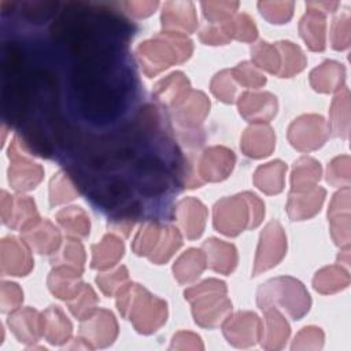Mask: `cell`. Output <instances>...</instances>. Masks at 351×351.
<instances>
[{"instance_id":"32","label":"cell","mask_w":351,"mask_h":351,"mask_svg":"<svg viewBox=\"0 0 351 351\" xmlns=\"http://www.w3.org/2000/svg\"><path fill=\"white\" fill-rule=\"evenodd\" d=\"M56 219L70 234L85 237L89 233V218L80 207H69L59 211Z\"/></svg>"},{"instance_id":"16","label":"cell","mask_w":351,"mask_h":351,"mask_svg":"<svg viewBox=\"0 0 351 351\" xmlns=\"http://www.w3.org/2000/svg\"><path fill=\"white\" fill-rule=\"evenodd\" d=\"M8 325L18 341H36L43 332V321L38 313L30 307L15 311L8 318Z\"/></svg>"},{"instance_id":"31","label":"cell","mask_w":351,"mask_h":351,"mask_svg":"<svg viewBox=\"0 0 351 351\" xmlns=\"http://www.w3.org/2000/svg\"><path fill=\"white\" fill-rule=\"evenodd\" d=\"M280 55H282V63L280 66L278 75L291 77L295 73H299L304 67V56L299 47L293 45L289 41H281L276 45Z\"/></svg>"},{"instance_id":"23","label":"cell","mask_w":351,"mask_h":351,"mask_svg":"<svg viewBox=\"0 0 351 351\" xmlns=\"http://www.w3.org/2000/svg\"><path fill=\"white\" fill-rule=\"evenodd\" d=\"M324 195H325L324 189H319V188L304 195H302L300 192H296V193L293 192L289 196L288 206H287L289 217L293 221L311 217L319 210V206L324 200Z\"/></svg>"},{"instance_id":"15","label":"cell","mask_w":351,"mask_h":351,"mask_svg":"<svg viewBox=\"0 0 351 351\" xmlns=\"http://www.w3.org/2000/svg\"><path fill=\"white\" fill-rule=\"evenodd\" d=\"M177 219L188 239H197L204 228L206 207L196 199H184L177 206Z\"/></svg>"},{"instance_id":"8","label":"cell","mask_w":351,"mask_h":351,"mask_svg":"<svg viewBox=\"0 0 351 351\" xmlns=\"http://www.w3.org/2000/svg\"><path fill=\"white\" fill-rule=\"evenodd\" d=\"M33 267L27 247L16 237H4L0 243V270L3 276H26Z\"/></svg>"},{"instance_id":"37","label":"cell","mask_w":351,"mask_h":351,"mask_svg":"<svg viewBox=\"0 0 351 351\" xmlns=\"http://www.w3.org/2000/svg\"><path fill=\"white\" fill-rule=\"evenodd\" d=\"M225 27L228 30V34L229 37H234L237 40H241V41H252L258 32H256V27L254 25V21L245 15V14H241V15H237L234 19H229L225 22Z\"/></svg>"},{"instance_id":"26","label":"cell","mask_w":351,"mask_h":351,"mask_svg":"<svg viewBox=\"0 0 351 351\" xmlns=\"http://www.w3.org/2000/svg\"><path fill=\"white\" fill-rule=\"evenodd\" d=\"M287 167L284 163H281L280 160L276 162H270L265 166H261L256 171H255V185L269 193H278L282 189L284 185V173H285Z\"/></svg>"},{"instance_id":"38","label":"cell","mask_w":351,"mask_h":351,"mask_svg":"<svg viewBox=\"0 0 351 351\" xmlns=\"http://www.w3.org/2000/svg\"><path fill=\"white\" fill-rule=\"evenodd\" d=\"M261 14L271 23H284L292 16L293 3L291 1H261Z\"/></svg>"},{"instance_id":"20","label":"cell","mask_w":351,"mask_h":351,"mask_svg":"<svg viewBox=\"0 0 351 351\" xmlns=\"http://www.w3.org/2000/svg\"><path fill=\"white\" fill-rule=\"evenodd\" d=\"M274 148V134L270 128L256 125L248 128L241 138V149L251 158L270 155Z\"/></svg>"},{"instance_id":"43","label":"cell","mask_w":351,"mask_h":351,"mask_svg":"<svg viewBox=\"0 0 351 351\" xmlns=\"http://www.w3.org/2000/svg\"><path fill=\"white\" fill-rule=\"evenodd\" d=\"M230 77H232L230 71L225 70V71H221L219 74H217L211 82L213 93L225 103H232L234 100L236 86Z\"/></svg>"},{"instance_id":"24","label":"cell","mask_w":351,"mask_h":351,"mask_svg":"<svg viewBox=\"0 0 351 351\" xmlns=\"http://www.w3.org/2000/svg\"><path fill=\"white\" fill-rule=\"evenodd\" d=\"M324 29H325L324 15L313 8H308V12L300 21L299 30H300V36L307 43L310 49H313V51L324 49V47H325Z\"/></svg>"},{"instance_id":"11","label":"cell","mask_w":351,"mask_h":351,"mask_svg":"<svg viewBox=\"0 0 351 351\" xmlns=\"http://www.w3.org/2000/svg\"><path fill=\"white\" fill-rule=\"evenodd\" d=\"M234 165V155L223 147H213L204 151L200 160V174L204 180L219 181L228 177Z\"/></svg>"},{"instance_id":"25","label":"cell","mask_w":351,"mask_h":351,"mask_svg":"<svg viewBox=\"0 0 351 351\" xmlns=\"http://www.w3.org/2000/svg\"><path fill=\"white\" fill-rule=\"evenodd\" d=\"M93 269H107L115 265L123 255V244L117 237L107 234L100 244L92 247Z\"/></svg>"},{"instance_id":"7","label":"cell","mask_w":351,"mask_h":351,"mask_svg":"<svg viewBox=\"0 0 351 351\" xmlns=\"http://www.w3.org/2000/svg\"><path fill=\"white\" fill-rule=\"evenodd\" d=\"M287 248L285 236L278 222H270L261 234V241L256 252L254 276L276 266L284 256Z\"/></svg>"},{"instance_id":"6","label":"cell","mask_w":351,"mask_h":351,"mask_svg":"<svg viewBox=\"0 0 351 351\" xmlns=\"http://www.w3.org/2000/svg\"><path fill=\"white\" fill-rule=\"evenodd\" d=\"M8 158L11 160L8 169V182L15 191H30L41 181L44 170L40 165L33 163L22 154V147L15 137L8 148Z\"/></svg>"},{"instance_id":"47","label":"cell","mask_w":351,"mask_h":351,"mask_svg":"<svg viewBox=\"0 0 351 351\" xmlns=\"http://www.w3.org/2000/svg\"><path fill=\"white\" fill-rule=\"evenodd\" d=\"M200 40L210 45L226 44L230 40V37L225 27V22L221 26H207L206 29H203L200 33Z\"/></svg>"},{"instance_id":"39","label":"cell","mask_w":351,"mask_h":351,"mask_svg":"<svg viewBox=\"0 0 351 351\" xmlns=\"http://www.w3.org/2000/svg\"><path fill=\"white\" fill-rule=\"evenodd\" d=\"M159 226L156 223H147L141 230L137 233L133 250L137 255H151L156 241L159 240Z\"/></svg>"},{"instance_id":"34","label":"cell","mask_w":351,"mask_h":351,"mask_svg":"<svg viewBox=\"0 0 351 351\" xmlns=\"http://www.w3.org/2000/svg\"><path fill=\"white\" fill-rule=\"evenodd\" d=\"M78 195L77 189H74L70 178L66 173L59 171L52 180L49 185V202L51 206H56L64 203L67 200H73Z\"/></svg>"},{"instance_id":"28","label":"cell","mask_w":351,"mask_h":351,"mask_svg":"<svg viewBox=\"0 0 351 351\" xmlns=\"http://www.w3.org/2000/svg\"><path fill=\"white\" fill-rule=\"evenodd\" d=\"M204 254L195 248L186 251L174 265V276L180 282H191L204 270Z\"/></svg>"},{"instance_id":"36","label":"cell","mask_w":351,"mask_h":351,"mask_svg":"<svg viewBox=\"0 0 351 351\" xmlns=\"http://www.w3.org/2000/svg\"><path fill=\"white\" fill-rule=\"evenodd\" d=\"M252 59L261 69L278 74L281 62H280V55L276 47H271L263 41L256 44L252 48Z\"/></svg>"},{"instance_id":"18","label":"cell","mask_w":351,"mask_h":351,"mask_svg":"<svg viewBox=\"0 0 351 351\" xmlns=\"http://www.w3.org/2000/svg\"><path fill=\"white\" fill-rule=\"evenodd\" d=\"M176 106V119L180 125L186 128H196L200 125L210 108V103L202 92H192L191 95H186Z\"/></svg>"},{"instance_id":"35","label":"cell","mask_w":351,"mask_h":351,"mask_svg":"<svg viewBox=\"0 0 351 351\" xmlns=\"http://www.w3.org/2000/svg\"><path fill=\"white\" fill-rule=\"evenodd\" d=\"M160 241L162 243L158 245V248L149 255V259L158 265L166 262L182 243L180 233L174 228H166L163 230Z\"/></svg>"},{"instance_id":"48","label":"cell","mask_w":351,"mask_h":351,"mask_svg":"<svg viewBox=\"0 0 351 351\" xmlns=\"http://www.w3.org/2000/svg\"><path fill=\"white\" fill-rule=\"evenodd\" d=\"M128 11L136 18H144L151 15L158 7V1H129L125 3Z\"/></svg>"},{"instance_id":"4","label":"cell","mask_w":351,"mask_h":351,"mask_svg":"<svg viewBox=\"0 0 351 351\" xmlns=\"http://www.w3.org/2000/svg\"><path fill=\"white\" fill-rule=\"evenodd\" d=\"M225 293L226 287L218 280H207L185 292V298L193 303V315L199 325L215 326L229 313L232 304Z\"/></svg>"},{"instance_id":"5","label":"cell","mask_w":351,"mask_h":351,"mask_svg":"<svg viewBox=\"0 0 351 351\" xmlns=\"http://www.w3.org/2000/svg\"><path fill=\"white\" fill-rule=\"evenodd\" d=\"M274 303H280L293 319H300L308 311L310 298L299 281L281 277L267 281L258 291V304L262 310Z\"/></svg>"},{"instance_id":"14","label":"cell","mask_w":351,"mask_h":351,"mask_svg":"<svg viewBox=\"0 0 351 351\" xmlns=\"http://www.w3.org/2000/svg\"><path fill=\"white\" fill-rule=\"evenodd\" d=\"M258 329L259 319L254 313H239L223 326L225 336L236 346L254 344L258 337Z\"/></svg>"},{"instance_id":"30","label":"cell","mask_w":351,"mask_h":351,"mask_svg":"<svg viewBox=\"0 0 351 351\" xmlns=\"http://www.w3.org/2000/svg\"><path fill=\"white\" fill-rule=\"evenodd\" d=\"M319 163L310 158H302L295 163L292 173V191L303 192L319 180Z\"/></svg>"},{"instance_id":"41","label":"cell","mask_w":351,"mask_h":351,"mask_svg":"<svg viewBox=\"0 0 351 351\" xmlns=\"http://www.w3.org/2000/svg\"><path fill=\"white\" fill-rule=\"evenodd\" d=\"M58 261H62L63 266L73 267L75 270L82 271V266H84V261H85V254H84L82 245L77 240H73V239L67 240L66 245L63 247L56 262Z\"/></svg>"},{"instance_id":"13","label":"cell","mask_w":351,"mask_h":351,"mask_svg":"<svg viewBox=\"0 0 351 351\" xmlns=\"http://www.w3.org/2000/svg\"><path fill=\"white\" fill-rule=\"evenodd\" d=\"M240 114L254 122L269 121L277 110L276 97L270 93H244L239 100Z\"/></svg>"},{"instance_id":"42","label":"cell","mask_w":351,"mask_h":351,"mask_svg":"<svg viewBox=\"0 0 351 351\" xmlns=\"http://www.w3.org/2000/svg\"><path fill=\"white\" fill-rule=\"evenodd\" d=\"M23 300L22 289L15 282L3 281L0 287V307L3 313H11L16 310Z\"/></svg>"},{"instance_id":"44","label":"cell","mask_w":351,"mask_h":351,"mask_svg":"<svg viewBox=\"0 0 351 351\" xmlns=\"http://www.w3.org/2000/svg\"><path fill=\"white\" fill-rule=\"evenodd\" d=\"M204 15L213 22L228 19L239 7V3L229 1H204L202 3Z\"/></svg>"},{"instance_id":"29","label":"cell","mask_w":351,"mask_h":351,"mask_svg":"<svg viewBox=\"0 0 351 351\" xmlns=\"http://www.w3.org/2000/svg\"><path fill=\"white\" fill-rule=\"evenodd\" d=\"M36 218L38 214L34 202L29 196H14L10 215L4 223L12 229H22Z\"/></svg>"},{"instance_id":"22","label":"cell","mask_w":351,"mask_h":351,"mask_svg":"<svg viewBox=\"0 0 351 351\" xmlns=\"http://www.w3.org/2000/svg\"><path fill=\"white\" fill-rule=\"evenodd\" d=\"M43 333L45 337L53 343L59 344L66 341L71 333V324L64 317L63 311L58 306H51L41 317Z\"/></svg>"},{"instance_id":"19","label":"cell","mask_w":351,"mask_h":351,"mask_svg":"<svg viewBox=\"0 0 351 351\" xmlns=\"http://www.w3.org/2000/svg\"><path fill=\"white\" fill-rule=\"evenodd\" d=\"M80 274V270L67 266H59L51 271L48 277V287L51 292L60 299L75 298L82 289Z\"/></svg>"},{"instance_id":"10","label":"cell","mask_w":351,"mask_h":351,"mask_svg":"<svg viewBox=\"0 0 351 351\" xmlns=\"http://www.w3.org/2000/svg\"><path fill=\"white\" fill-rule=\"evenodd\" d=\"M21 233L26 245L38 254L53 252L60 241L58 229L47 219H33L21 229Z\"/></svg>"},{"instance_id":"17","label":"cell","mask_w":351,"mask_h":351,"mask_svg":"<svg viewBox=\"0 0 351 351\" xmlns=\"http://www.w3.org/2000/svg\"><path fill=\"white\" fill-rule=\"evenodd\" d=\"M81 333L88 340H96V344L104 347L115 339L117 322L111 313L99 310L93 317H88V321L82 324Z\"/></svg>"},{"instance_id":"40","label":"cell","mask_w":351,"mask_h":351,"mask_svg":"<svg viewBox=\"0 0 351 351\" xmlns=\"http://www.w3.org/2000/svg\"><path fill=\"white\" fill-rule=\"evenodd\" d=\"M96 303H97V299L93 289L90 287H84L78 292V296H75V299L69 303V306L71 313L75 317H78L80 319H84L89 317V313L93 310Z\"/></svg>"},{"instance_id":"9","label":"cell","mask_w":351,"mask_h":351,"mask_svg":"<svg viewBox=\"0 0 351 351\" xmlns=\"http://www.w3.org/2000/svg\"><path fill=\"white\" fill-rule=\"evenodd\" d=\"M288 138L291 144L300 151L314 149L319 147L325 140L322 118L314 115L300 117L291 125Z\"/></svg>"},{"instance_id":"21","label":"cell","mask_w":351,"mask_h":351,"mask_svg":"<svg viewBox=\"0 0 351 351\" xmlns=\"http://www.w3.org/2000/svg\"><path fill=\"white\" fill-rule=\"evenodd\" d=\"M203 250L206 251L208 266L215 271L228 274L234 269L237 255L236 248L232 244L222 243L217 239H210L203 244Z\"/></svg>"},{"instance_id":"45","label":"cell","mask_w":351,"mask_h":351,"mask_svg":"<svg viewBox=\"0 0 351 351\" xmlns=\"http://www.w3.org/2000/svg\"><path fill=\"white\" fill-rule=\"evenodd\" d=\"M233 77L243 85L245 86H262L265 82H266V78L259 73L256 71L250 63L244 62V63H240L233 71H232Z\"/></svg>"},{"instance_id":"2","label":"cell","mask_w":351,"mask_h":351,"mask_svg":"<svg viewBox=\"0 0 351 351\" xmlns=\"http://www.w3.org/2000/svg\"><path fill=\"white\" fill-rule=\"evenodd\" d=\"M265 210L263 203L252 193L225 197L214 207V226L226 236H236L244 228L261 223Z\"/></svg>"},{"instance_id":"33","label":"cell","mask_w":351,"mask_h":351,"mask_svg":"<svg viewBox=\"0 0 351 351\" xmlns=\"http://www.w3.org/2000/svg\"><path fill=\"white\" fill-rule=\"evenodd\" d=\"M265 311L267 318V337H266L267 343H265V347L278 348L282 346L284 340H287L289 335V326L277 310L269 307V308H265Z\"/></svg>"},{"instance_id":"46","label":"cell","mask_w":351,"mask_h":351,"mask_svg":"<svg viewBox=\"0 0 351 351\" xmlns=\"http://www.w3.org/2000/svg\"><path fill=\"white\" fill-rule=\"evenodd\" d=\"M128 280V270L126 267L121 266L118 267L115 271L112 273H107V274H100L97 276L96 281L100 287V289L107 295L111 296L114 293V291Z\"/></svg>"},{"instance_id":"27","label":"cell","mask_w":351,"mask_h":351,"mask_svg":"<svg viewBox=\"0 0 351 351\" xmlns=\"http://www.w3.org/2000/svg\"><path fill=\"white\" fill-rule=\"evenodd\" d=\"M189 88V82L182 73H173L166 80H162L155 86V96L166 104H177L185 96V89Z\"/></svg>"},{"instance_id":"1","label":"cell","mask_w":351,"mask_h":351,"mask_svg":"<svg viewBox=\"0 0 351 351\" xmlns=\"http://www.w3.org/2000/svg\"><path fill=\"white\" fill-rule=\"evenodd\" d=\"M117 304L123 317L130 315L136 329L141 333H151L166 321V303L137 284L123 287L118 292Z\"/></svg>"},{"instance_id":"12","label":"cell","mask_w":351,"mask_h":351,"mask_svg":"<svg viewBox=\"0 0 351 351\" xmlns=\"http://www.w3.org/2000/svg\"><path fill=\"white\" fill-rule=\"evenodd\" d=\"M196 23L195 8L191 1H167L163 5L162 25L169 32H193Z\"/></svg>"},{"instance_id":"3","label":"cell","mask_w":351,"mask_h":351,"mask_svg":"<svg viewBox=\"0 0 351 351\" xmlns=\"http://www.w3.org/2000/svg\"><path fill=\"white\" fill-rule=\"evenodd\" d=\"M192 53V43L178 32H166L143 43L137 55L144 73L149 77L167 69L173 63L186 60Z\"/></svg>"}]
</instances>
